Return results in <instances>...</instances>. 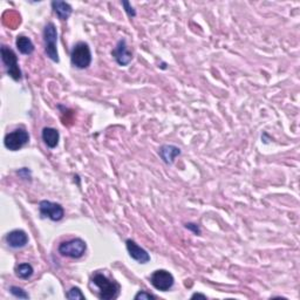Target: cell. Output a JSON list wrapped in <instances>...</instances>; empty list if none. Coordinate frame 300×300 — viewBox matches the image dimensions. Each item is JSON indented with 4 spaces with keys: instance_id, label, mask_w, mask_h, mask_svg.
Masks as SVG:
<instances>
[{
    "instance_id": "cell-16",
    "label": "cell",
    "mask_w": 300,
    "mask_h": 300,
    "mask_svg": "<svg viewBox=\"0 0 300 300\" xmlns=\"http://www.w3.org/2000/svg\"><path fill=\"white\" fill-rule=\"evenodd\" d=\"M33 266L28 263L20 264L15 267V273L20 279H29L33 276Z\"/></svg>"
},
{
    "instance_id": "cell-20",
    "label": "cell",
    "mask_w": 300,
    "mask_h": 300,
    "mask_svg": "<svg viewBox=\"0 0 300 300\" xmlns=\"http://www.w3.org/2000/svg\"><path fill=\"white\" fill-rule=\"evenodd\" d=\"M135 300H143V299H156V295H154L152 293H148V292L145 291H140L134 297Z\"/></svg>"
},
{
    "instance_id": "cell-5",
    "label": "cell",
    "mask_w": 300,
    "mask_h": 300,
    "mask_svg": "<svg viewBox=\"0 0 300 300\" xmlns=\"http://www.w3.org/2000/svg\"><path fill=\"white\" fill-rule=\"evenodd\" d=\"M44 42H45V53L54 63H59V53H57L56 42L57 32L56 27L53 22H48L44 28Z\"/></svg>"
},
{
    "instance_id": "cell-13",
    "label": "cell",
    "mask_w": 300,
    "mask_h": 300,
    "mask_svg": "<svg viewBox=\"0 0 300 300\" xmlns=\"http://www.w3.org/2000/svg\"><path fill=\"white\" fill-rule=\"evenodd\" d=\"M52 9L60 20H67L73 12L72 6L69 5L68 3L61 2V0H54V2H52Z\"/></svg>"
},
{
    "instance_id": "cell-14",
    "label": "cell",
    "mask_w": 300,
    "mask_h": 300,
    "mask_svg": "<svg viewBox=\"0 0 300 300\" xmlns=\"http://www.w3.org/2000/svg\"><path fill=\"white\" fill-rule=\"evenodd\" d=\"M159 154H160V156L162 157V160L164 161L165 163L172 164L174 163L176 157L181 155V149L175 147V145L165 144L160 148Z\"/></svg>"
},
{
    "instance_id": "cell-11",
    "label": "cell",
    "mask_w": 300,
    "mask_h": 300,
    "mask_svg": "<svg viewBox=\"0 0 300 300\" xmlns=\"http://www.w3.org/2000/svg\"><path fill=\"white\" fill-rule=\"evenodd\" d=\"M6 243L13 249H21L28 243V236L24 230H13L7 233Z\"/></svg>"
},
{
    "instance_id": "cell-3",
    "label": "cell",
    "mask_w": 300,
    "mask_h": 300,
    "mask_svg": "<svg viewBox=\"0 0 300 300\" xmlns=\"http://www.w3.org/2000/svg\"><path fill=\"white\" fill-rule=\"evenodd\" d=\"M87 244L81 238H74V239L63 242L57 248V251L61 256L69 257L73 259H79L86 253Z\"/></svg>"
},
{
    "instance_id": "cell-8",
    "label": "cell",
    "mask_w": 300,
    "mask_h": 300,
    "mask_svg": "<svg viewBox=\"0 0 300 300\" xmlns=\"http://www.w3.org/2000/svg\"><path fill=\"white\" fill-rule=\"evenodd\" d=\"M40 215L45 218H49L53 222H59L65 216V210L59 203L51 201H41L39 203Z\"/></svg>"
},
{
    "instance_id": "cell-9",
    "label": "cell",
    "mask_w": 300,
    "mask_h": 300,
    "mask_svg": "<svg viewBox=\"0 0 300 300\" xmlns=\"http://www.w3.org/2000/svg\"><path fill=\"white\" fill-rule=\"evenodd\" d=\"M111 55L120 66H127L132 63L133 60V53L129 51L128 46H127L126 39L118 40L116 47L111 51Z\"/></svg>"
},
{
    "instance_id": "cell-10",
    "label": "cell",
    "mask_w": 300,
    "mask_h": 300,
    "mask_svg": "<svg viewBox=\"0 0 300 300\" xmlns=\"http://www.w3.org/2000/svg\"><path fill=\"white\" fill-rule=\"evenodd\" d=\"M126 246L129 252V256L132 257L134 260H136L141 264H147L150 260L149 253L145 251L143 248H141L140 245H137L133 239H127Z\"/></svg>"
},
{
    "instance_id": "cell-7",
    "label": "cell",
    "mask_w": 300,
    "mask_h": 300,
    "mask_svg": "<svg viewBox=\"0 0 300 300\" xmlns=\"http://www.w3.org/2000/svg\"><path fill=\"white\" fill-rule=\"evenodd\" d=\"M150 283L156 290L167 292L174 286L175 278L170 272L167 270H156L150 276Z\"/></svg>"
},
{
    "instance_id": "cell-15",
    "label": "cell",
    "mask_w": 300,
    "mask_h": 300,
    "mask_svg": "<svg viewBox=\"0 0 300 300\" xmlns=\"http://www.w3.org/2000/svg\"><path fill=\"white\" fill-rule=\"evenodd\" d=\"M15 46H17L18 51L20 52L21 54L31 55L34 52V45L32 40L25 36H19L17 38V40H15Z\"/></svg>"
},
{
    "instance_id": "cell-17",
    "label": "cell",
    "mask_w": 300,
    "mask_h": 300,
    "mask_svg": "<svg viewBox=\"0 0 300 300\" xmlns=\"http://www.w3.org/2000/svg\"><path fill=\"white\" fill-rule=\"evenodd\" d=\"M67 299H86L84 294L81 292L79 287H72L66 293Z\"/></svg>"
},
{
    "instance_id": "cell-4",
    "label": "cell",
    "mask_w": 300,
    "mask_h": 300,
    "mask_svg": "<svg viewBox=\"0 0 300 300\" xmlns=\"http://www.w3.org/2000/svg\"><path fill=\"white\" fill-rule=\"evenodd\" d=\"M2 59L4 65H5L7 74H9L14 81H20L22 79V73L18 65V56L13 52V49H11L5 45L2 46Z\"/></svg>"
},
{
    "instance_id": "cell-19",
    "label": "cell",
    "mask_w": 300,
    "mask_h": 300,
    "mask_svg": "<svg viewBox=\"0 0 300 300\" xmlns=\"http://www.w3.org/2000/svg\"><path fill=\"white\" fill-rule=\"evenodd\" d=\"M122 6L125 7L126 13L128 14L130 18L136 17V11H135V9H134V7L132 5H130L129 2H122Z\"/></svg>"
},
{
    "instance_id": "cell-18",
    "label": "cell",
    "mask_w": 300,
    "mask_h": 300,
    "mask_svg": "<svg viewBox=\"0 0 300 300\" xmlns=\"http://www.w3.org/2000/svg\"><path fill=\"white\" fill-rule=\"evenodd\" d=\"M10 291H11V293L14 295V297H17L19 299H28L29 298V294L25 290H22L21 287L12 286L10 288Z\"/></svg>"
},
{
    "instance_id": "cell-1",
    "label": "cell",
    "mask_w": 300,
    "mask_h": 300,
    "mask_svg": "<svg viewBox=\"0 0 300 300\" xmlns=\"http://www.w3.org/2000/svg\"><path fill=\"white\" fill-rule=\"evenodd\" d=\"M92 283L98 287V297L102 300H111L118 297L121 287L115 280H110L102 273H95Z\"/></svg>"
},
{
    "instance_id": "cell-12",
    "label": "cell",
    "mask_w": 300,
    "mask_h": 300,
    "mask_svg": "<svg viewBox=\"0 0 300 300\" xmlns=\"http://www.w3.org/2000/svg\"><path fill=\"white\" fill-rule=\"evenodd\" d=\"M41 137H42V141L45 142V144L47 145L49 149H54L56 145L59 144L60 133L54 128L46 127V128L42 129Z\"/></svg>"
},
{
    "instance_id": "cell-2",
    "label": "cell",
    "mask_w": 300,
    "mask_h": 300,
    "mask_svg": "<svg viewBox=\"0 0 300 300\" xmlns=\"http://www.w3.org/2000/svg\"><path fill=\"white\" fill-rule=\"evenodd\" d=\"M71 63L79 69L88 68L92 64V52L86 42H78L71 52Z\"/></svg>"
},
{
    "instance_id": "cell-6",
    "label": "cell",
    "mask_w": 300,
    "mask_h": 300,
    "mask_svg": "<svg viewBox=\"0 0 300 300\" xmlns=\"http://www.w3.org/2000/svg\"><path fill=\"white\" fill-rule=\"evenodd\" d=\"M29 135L25 129H15L4 138V144L11 152H17L28 143Z\"/></svg>"
},
{
    "instance_id": "cell-21",
    "label": "cell",
    "mask_w": 300,
    "mask_h": 300,
    "mask_svg": "<svg viewBox=\"0 0 300 300\" xmlns=\"http://www.w3.org/2000/svg\"><path fill=\"white\" fill-rule=\"evenodd\" d=\"M186 228L194 232L195 234H201V229H199V226L197 224H194V223H187Z\"/></svg>"
},
{
    "instance_id": "cell-22",
    "label": "cell",
    "mask_w": 300,
    "mask_h": 300,
    "mask_svg": "<svg viewBox=\"0 0 300 300\" xmlns=\"http://www.w3.org/2000/svg\"><path fill=\"white\" fill-rule=\"evenodd\" d=\"M191 298L194 299V298H203V299H205L206 298V295H204V294H201V293H194L191 295Z\"/></svg>"
}]
</instances>
